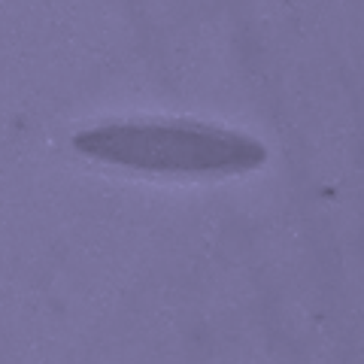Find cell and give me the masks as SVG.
Instances as JSON below:
<instances>
[{"instance_id": "cell-1", "label": "cell", "mask_w": 364, "mask_h": 364, "mask_svg": "<svg viewBox=\"0 0 364 364\" xmlns=\"http://www.w3.org/2000/svg\"><path fill=\"white\" fill-rule=\"evenodd\" d=\"M76 149L107 164L176 176L243 173L264 161L252 136L198 122H112L76 134Z\"/></svg>"}]
</instances>
